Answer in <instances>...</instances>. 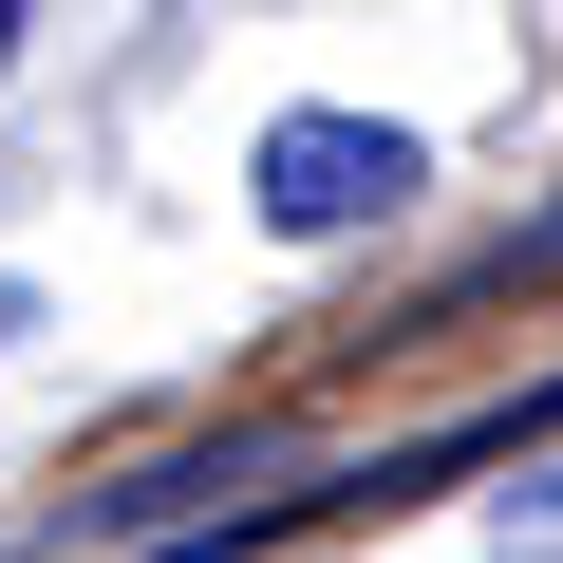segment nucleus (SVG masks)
I'll use <instances>...</instances> for the list:
<instances>
[{"label": "nucleus", "instance_id": "f03ea898", "mask_svg": "<svg viewBox=\"0 0 563 563\" xmlns=\"http://www.w3.org/2000/svg\"><path fill=\"white\" fill-rule=\"evenodd\" d=\"M20 320H38V301H20V282H0V339H20Z\"/></svg>", "mask_w": 563, "mask_h": 563}, {"label": "nucleus", "instance_id": "7ed1b4c3", "mask_svg": "<svg viewBox=\"0 0 563 563\" xmlns=\"http://www.w3.org/2000/svg\"><path fill=\"white\" fill-rule=\"evenodd\" d=\"M0 57H20V0H0Z\"/></svg>", "mask_w": 563, "mask_h": 563}, {"label": "nucleus", "instance_id": "f257e3e1", "mask_svg": "<svg viewBox=\"0 0 563 563\" xmlns=\"http://www.w3.org/2000/svg\"><path fill=\"white\" fill-rule=\"evenodd\" d=\"M432 188V151L395 132V113H282L263 151H244V207L282 225V244H357V225H395Z\"/></svg>", "mask_w": 563, "mask_h": 563}]
</instances>
